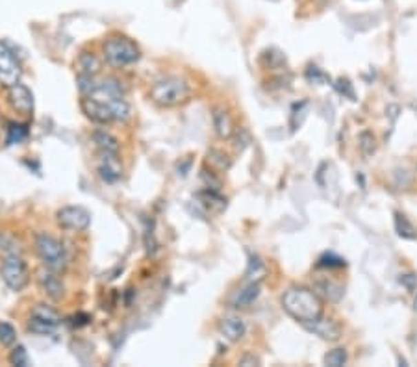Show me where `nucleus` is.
Segmentation results:
<instances>
[{"mask_svg":"<svg viewBox=\"0 0 417 367\" xmlns=\"http://www.w3.org/2000/svg\"><path fill=\"white\" fill-rule=\"evenodd\" d=\"M282 306L286 314L298 321L301 325L312 323L323 315V301L317 295L316 290L304 288V286H293L282 295Z\"/></svg>","mask_w":417,"mask_h":367,"instance_id":"obj_1","label":"nucleus"},{"mask_svg":"<svg viewBox=\"0 0 417 367\" xmlns=\"http://www.w3.org/2000/svg\"><path fill=\"white\" fill-rule=\"evenodd\" d=\"M191 88L184 78L165 77L150 88V99L156 106L176 108L190 101Z\"/></svg>","mask_w":417,"mask_h":367,"instance_id":"obj_2","label":"nucleus"},{"mask_svg":"<svg viewBox=\"0 0 417 367\" xmlns=\"http://www.w3.org/2000/svg\"><path fill=\"white\" fill-rule=\"evenodd\" d=\"M102 56L108 66L114 69H125L128 66H134L141 58V50L132 41L130 37L112 36L108 37L102 45Z\"/></svg>","mask_w":417,"mask_h":367,"instance_id":"obj_3","label":"nucleus"},{"mask_svg":"<svg viewBox=\"0 0 417 367\" xmlns=\"http://www.w3.org/2000/svg\"><path fill=\"white\" fill-rule=\"evenodd\" d=\"M36 252L47 269H52V271L58 272L65 271L67 252L60 239H56L47 232H39L36 236Z\"/></svg>","mask_w":417,"mask_h":367,"instance_id":"obj_4","label":"nucleus"},{"mask_svg":"<svg viewBox=\"0 0 417 367\" xmlns=\"http://www.w3.org/2000/svg\"><path fill=\"white\" fill-rule=\"evenodd\" d=\"M2 280L12 291H23L30 282V271L23 256L19 252L6 255V260L2 264Z\"/></svg>","mask_w":417,"mask_h":367,"instance_id":"obj_5","label":"nucleus"},{"mask_svg":"<svg viewBox=\"0 0 417 367\" xmlns=\"http://www.w3.org/2000/svg\"><path fill=\"white\" fill-rule=\"evenodd\" d=\"M21 78H23V67L17 54L13 52V48L6 41H0V86L10 89L21 82Z\"/></svg>","mask_w":417,"mask_h":367,"instance_id":"obj_6","label":"nucleus"},{"mask_svg":"<svg viewBox=\"0 0 417 367\" xmlns=\"http://www.w3.org/2000/svg\"><path fill=\"white\" fill-rule=\"evenodd\" d=\"M58 225L65 230L82 232L91 225V213L82 206H63L56 213Z\"/></svg>","mask_w":417,"mask_h":367,"instance_id":"obj_7","label":"nucleus"},{"mask_svg":"<svg viewBox=\"0 0 417 367\" xmlns=\"http://www.w3.org/2000/svg\"><path fill=\"white\" fill-rule=\"evenodd\" d=\"M80 108H82L83 115L91 119L96 125H110V123H117L115 121V113L112 106H108L106 102L96 101L93 97L82 95L80 99Z\"/></svg>","mask_w":417,"mask_h":367,"instance_id":"obj_8","label":"nucleus"},{"mask_svg":"<svg viewBox=\"0 0 417 367\" xmlns=\"http://www.w3.org/2000/svg\"><path fill=\"white\" fill-rule=\"evenodd\" d=\"M8 102L15 112L23 113V115H32L34 108H36V101H34V93L30 88H26L24 83H15L8 89Z\"/></svg>","mask_w":417,"mask_h":367,"instance_id":"obj_9","label":"nucleus"},{"mask_svg":"<svg viewBox=\"0 0 417 367\" xmlns=\"http://www.w3.org/2000/svg\"><path fill=\"white\" fill-rule=\"evenodd\" d=\"M99 177L102 182L115 184L123 177V166H121L119 155L114 152H99V166H96Z\"/></svg>","mask_w":417,"mask_h":367,"instance_id":"obj_10","label":"nucleus"},{"mask_svg":"<svg viewBox=\"0 0 417 367\" xmlns=\"http://www.w3.org/2000/svg\"><path fill=\"white\" fill-rule=\"evenodd\" d=\"M37 282L41 286L43 293H45L50 301L58 302L65 295V284H63V280L60 279V272L58 271H52V269H47V267H45V269L39 272Z\"/></svg>","mask_w":417,"mask_h":367,"instance_id":"obj_11","label":"nucleus"},{"mask_svg":"<svg viewBox=\"0 0 417 367\" xmlns=\"http://www.w3.org/2000/svg\"><path fill=\"white\" fill-rule=\"evenodd\" d=\"M304 328L312 334H316L325 341H338L341 338V326L332 319H323V315L319 319L306 323Z\"/></svg>","mask_w":417,"mask_h":367,"instance_id":"obj_12","label":"nucleus"},{"mask_svg":"<svg viewBox=\"0 0 417 367\" xmlns=\"http://www.w3.org/2000/svg\"><path fill=\"white\" fill-rule=\"evenodd\" d=\"M78 77H99L102 71V59L93 52H80L74 61Z\"/></svg>","mask_w":417,"mask_h":367,"instance_id":"obj_13","label":"nucleus"},{"mask_svg":"<svg viewBox=\"0 0 417 367\" xmlns=\"http://www.w3.org/2000/svg\"><path fill=\"white\" fill-rule=\"evenodd\" d=\"M219 330L225 336V339H228L230 344H238V341H241L245 338L247 326H245V323L239 317H225V319L221 321Z\"/></svg>","mask_w":417,"mask_h":367,"instance_id":"obj_14","label":"nucleus"},{"mask_svg":"<svg viewBox=\"0 0 417 367\" xmlns=\"http://www.w3.org/2000/svg\"><path fill=\"white\" fill-rule=\"evenodd\" d=\"M214 128H215V134H217L221 139H230V137L234 136L236 128H234V121L227 110H215Z\"/></svg>","mask_w":417,"mask_h":367,"instance_id":"obj_15","label":"nucleus"},{"mask_svg":"<svg viewBox=\"0 0 417 367\" xmlns=\"http://www.w3.org/2000/svg\"><path fill=\"white\" fill-rule=\"evenodd\" d=\"M260 290H262V288H260V282H249L243 290L238 291V295L234 297V308H249L250 304H254V301L260 297Z\"/></svg>","mask_w":417,"mask_h":367,"instance_id":"obj_16","label":"nucleus"},{"mask_svg":"<svg viewBox=\"0 0 417 367\" xmlns=\"http://www.w3.org/2000/svg\"><path fill=\"white\" fill-rule=\"evenodd\" d=\"M93 143L99 152H114V155H119V139L115 136H112L110 132L106 130H96L93 132Z\"/></svg>","mask_w":417,"mask_h":367,"instance_id":"obj_17","label":"nucleus"},{"mask_svg":"<svg viewBox=\"0 0 417 367\" xmlns=\"http://www.w3.org/2000/svg\"><path fill=\"white\" fill-rule=\"evenodd\" d=\"M316 293L319 297H325L327 301H340L343 295V288L340 284H336L332 280H319L316 284Z\"/></svg>","mask_w":417,"mask_h":367,"instance_id":"obj_18","label":"nucleus"},{"mask_svg":"<svg viewBox=\"0 0 417 367\" xmlns=\"http://www.w3.org/2000/svg\"><path fill=\"white\" fill-rule=\"evenodd\" d=\"M395 228H397L400 237H405V239H417L416 226L411 225L408 217L403 215V213H395Z\"/></svg>","mask_w":417,"mask_h":367,"instance_id":"obj_19","label":"nucleus"},{"mask_svg":"<svg viewBox=\"0 0 417 367\" xmlns=\"http://www.w3.org/2000/svg\"><path fill=\"white\" fill-rule=\"evenodd\" d=\"M32 315L34 317H39L43 321H48V323H52V325H60L61 317L60 314L52 308V306H47V304H37L36 308L32 310Z\"/></svg>","mask_w":417,"mask_h":367,"instance_id":"obj_20","label":"nucleus"},{"mask_svg":"<svg viewBox=\"0 0 417 367\" xmlns=\"http://www.w3.org/2000/svg\"><path fill=\"white\" fill-rule=\"evenodd\" d=\"M58 326L52 325V323H48V321H43L39 317H34L30 315V321H28V330L32 334H36V336H50L54 330H56Z\"/></svg>","mask_w":417,"mask_h":367,"instance_id":"obj_21","label":"nucleus"},{"mask_svg":"<svg viewBox=\"0 0 417 367\" xmlns=\"http://www.w3.org/2000/svg\"><path fill=\"white\" fill-rule=\"evenodd\" d=\"M206 160H208L210 166L214 167V169H217V171H227L228 167H230L228 156L225 155L223 150H219V148H212V150H208Z\"/></svg>","mask_w":417,"mask_h":367,"instance_id":"obj_22","label":"nucleus"},{"mask_svg":"<svg viewBox=\"0 0 417 367\" xmlns=\"http://www.w3.org/2000/svg\"><path fill=\"white\" fill-rule=\"evenodd\" d=\"M28 139V126L26 125H10L8 128V137L6 141L8 145H19V143H24Z\"/></svg>","mask_w":417,"mask_h":367,"instance_id":"obj_23","label":"nucleus"},{"mask_svg":"<svg viewBox=\"0 0 417 367\" xmlns=\"http://www.w3.org/2000/svg\"><path fill=\"white\" fill-rule=\"evenodd\" d=\"M17 344V330L10 323L0 321V345L2 347H13Z\"/></svg>","mask_w":417,"mask_h":367,"instance_id":"obj_24","label":"nucleus"},{"mask_svg":"<svg viewBox=\"0 0 417 367\" xmlns=\"http://www.w3.org/2000/svg\"><path fill=\"white\" fill-rule=\"evenodd\" d=\"M10 364L17 367H28L30 366V356L26 353L23 345H15L13 350L10 353Z\"/></svg>","mask_w":417,"mask_h":367,"instance_id":"obj_25","label":"nucleus"},{"mask_svg":"<svg viewBox=\"0 0 417 367\" xmlns=\"http://www.w3.org/2000/svg\"><path fill=\"white\" fill-rule=\"evenodd\" d=\"M325 364L330 367H341L347 364V350L345 349H334L325 356Z\"/></svg>","mask_w":417,"mask_h":367,"instance_id":"obj_26","label":"nucleus"},{"mask_svg":"<svg viewBox=\"0 0 417 367\" xmlns=\"http://www.w3.org/2000/svg\"><path fill=\"white\" fill-rule=\"evenodd\" d=\"M360 147H362V152L365 156H371L375 152V137L371 136L369 132H364L362 136H360Z\"/></svg>","mask_w":417,"mask_h":367,"instance_id":"obj_27","label":"nucleus"},{"mask_svg":"<svg viewBox=\"0 0 417 367\" xmlns=\"http://www.w3.org/2000/svg\"><path fill=\"white\" fill-rule=\"evenodd\" d=\"M258 275V279H262L263 272H265V266H263V261L260 260V258H252L249 264V269H247V272H245V277L247 279H250V275Z\"/></svg>","mask_w":417,"mask_h":367,"instance_id":"obj_28","label":"nucleus"},{"mask_svg":"<svg viewBox=\"0 0 417 367\" xmlns=\"http://www.w3.org/2000/svg\"><path fill=\"white\" fill-rule=\"evenodd\" d=\"M345 266V261L341 260L340 256L336 255H325L319 258V267H343Z\"/></svg>","mask_w":417,"mask_h":367,"instance_id":"obj_29","label":"nucleus"},{"mask_svg":"<svg viewBox=\"0 0 417 367\" xmlns=\"http://www.w3.org/2000/svg\"><path fill=\"white\" fill-rule=\"evenodd\" d=\"M400 284H405L408 291H414L417 288V277H414V275H403L400 277Z\"/></svg>","mask_w":417,"mask_h":367,"instance_id":"obj_30","label":"nucleus"},{"mask_svg":"<svg viewBox=\"0 0 417 367\" xmlns=\"http://www.w3.org/2000/svg\"><path fill=\"white\" fill-rule=\"evenodd\" d=\"M239 366H260V360L254 355H245L239 358Z\"/></svg>","mask_w":417,"mask_h":367,"instance_id":"obj_31","label":"nucleus"},{"mask_svg":"<svg viewBox=\"0 0 417 367\" xmlns=\"http://www.w3.org/2000/svg\"><path fill=\"white\" fill-rule=\"evenodd\" d=\"M0 134H2V119H0Z\"/></svg>","mask_w":417,"mask_h":367,"instance_id":"obj_32","label":"nucleus"},{"mask_svg":"<svg viewBox=\"0 0 417 367\" xmlns=\"http://www.w3.org/2000/svg\"><path fill=\"white\" fill-rule=\"evenodd\" d=\"M414 304H416V310H417V299H416V302H414Z\"/></svg>","mask_w":417,"mask_h":367,"instance_id":"obj_33","label":"nucleus"}]
</instances>
